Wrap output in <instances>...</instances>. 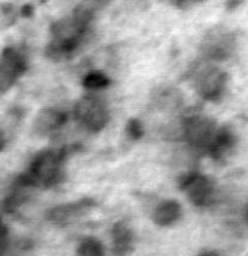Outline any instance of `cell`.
<instances>
[{
	"mask_svg": "<svg viewBox=\"0 0 248 256\" xmlns=\"http://www.w3.org/2000/svg\"><path fill=\"white\" fill-rule=\"evenodd\" d=\"M93 20V12L87 6H80L72 16L55 22L52 28V44L49 52L53 56L70 55L84 40Z\"/></svg>",
	"mask_w": 248,
	"mask_h": 256,
	"instance_id": "cell-1",
	"label": "cell"
},
{
	"mask_svg": "<svg viewBox=\"0 0 248 256\" xmlns=\"http://www.w3.org/2000/svg\"><path fill=\"white\" fill-rule=\"evenodd\" d=\"M8 248V230L4 222L0 220V256H4Z\"/></svg>",
	"mask_w": 248,
	"mask_h": 256,
	"instance_id": "cell-16",
	"label": "cell"
},
{
	"mask_svg": "<svg viewBox=\"0 0 248 256\" xmlns=\"http://www.w3.org/2000/svg\"><path fill=\"white\" fill-rule=\"evenodd\" d=\"M180 189L193 205L208 206L214 198V182L200 172H189L180 179Z\"/></svg>",
	"mask_w": 248,
	"mask_h": 256,
	"instance_id": "cell-6",
	"label": "cell"
},
{
	"mask_svg": "<svg viewBox=\"0 0 248 256\" xmlns=\"http://www.w3.org/2000/svg\"><path fill=\"white\" fill-rule=\"evenodd\" d=\"M227 84V75L214 65L200 68L194 75V88L202 99L214 102L222 96Z\"/></svg>",
	"mask_w": 248,
	"mask_h": 256,
	"instance_id": "cell-5",
	"label": "cell"
},
{
	"mask_svg": "<svg viewBox=\"0 0 248 256\" xmlns=\"http://www.w3.org/2000/svg\"><path fill=\"white\" fill-rule=\"evenodd\" d=\"M3 145H4V140H3L2 135H0V149H2V148H3Z\"/></svg>",
	"mask_w": 248,
	"mask_h": 256,
	"instance_id": "cell-19",
	"label": "cell"
},
{
	"mask_svg": "<svg viewBox=\"0 0 248 256\" xmlns=\"http://www.w3.org/2000/svg\"><path fill=\"white\" fill-rule=\"evenodd\" d=\"M74 118L84 129L98 132L107 126L109 122V110L99 96L93 94L84 95L74 106Z\"/></svg>",
	"mask_w": 248,
	"mask_h": 256,
	"instance_id": "cell-4",
	"label": "cell"
},
{
	"mask_svg": "<svg viewBox=\"0 0 248 256\" xmlns=\"http://www.w3.org/2000/svg\"><path fill=\"white\" fill-rule=\"evenodd\" d=\"M245 220H247V222H248V205H247V208H245Z\"/></svg>",
	"mask_w": 248,
	"mask_h": 256,
	"instance_id": "cell-20",
	"label": "cell"
},
{
	"mask_svg": "<svg viewBox=\"0 0 248 256\" xmlns=\"http://www.w3.org/2000/svg\"><path fill=\"white\" fill-rule=\"evenodd\" d=\"M128 132H129L130 136L138 139V138L142 136L143 134L142 125H140V122H137V120H132V122H129V125H128Z\"/></svg>",
	"mask_w": 248,
	"mask_h": 256,
	"instance_id": "cell-17",
	"label": "cell"
},
{
	"mask_svg": "<svg viewBox=\"0 0 248 256\" xmlns=\"http://www.w3.org/2000/svg\"><path fill=\"white\" fill-rule=\"evenodd\" d=\"M77 254L78 256H105V252L99 240L88 236L79 242Z\"/></svg>",
	"mask_w": 248,
	"mask_h": 256,
	"instance_id": "cell-14",
	"label": "cell"
},
{
	"mask_svg": "<svg viewBox=\"0 0 248 256\" xmlns=\"http://www.w3.org/2000/svg\"><path fill=\"white\" fill-rule=\"evenodd\" d=\"M217 125L210 118L199 112H193L183 119L180 134L189 148L207 154V150L217 132Z\"/></svg>",
	"mask_w": 248,
	"mask_h": 256,
	"instance_id": "cell-3",
	"label": "cell"
},
{
	"mask_svg": "<svg viewBox=\"0 0 248 256\" xmlns=\"http://www.w3.org/2000/svg\"><path fill=\"white\" fill-rule=\"evenodd\" d=\"M27 70V58L17 48H7L0 56V92L10 89Z\"/></svg>",
	"mask_w": 248,
	"mask_h": 256,
	"instance_id": "cell-7",
	"label": "cell"
},
{
	"mask_svg": "<svg viewBox=\"0 0 248 256\" xmlns=\"http://www.w3.org/2000/svg\"><path fill=\"white\" fill-rule=\"evenodd\" d=\"M198 256H219V255L215 254V252H202V254H199Z\"/></svg>",
	"mask_w": 248,
	"mask_h": 256,
	"instance_id": "cell-18",
	"label": "cell"
},
{
	"mask_svg": "<svg viewBox=\"0 0 248 256\" xmlns=\"http://www.w3.org/2000/svg\"><path fill=\"white\" fill-rule=\"evenodd\" d=\"M234 135L227 128H218L215 132L214 138L210 142L209 148L207 150V154L210 155L213 159H223L229 154L230 150L234 146Z\"/></svg>",
	"mask_w": 248,
	"mask_h": 256,
	"instance_id": "cell-11",
	"label": "cell"
},
{
	"mask_svg": "<svg viewBox=\"0 0 248 256\" xmlns=\"http://www.w3.org/2000/svg\"><path fill=\"white\" fill-rule=\"evenodd\" d=\"M134 248V235L123 222L115 224L112 230V252L115 256H127Z\"/></svg>",
	"mask_w": 248,
	"mask_h": 256,
	"instance_id": "cell-10",
	"label": "cell"
},
{
	"mask_svg": "<svg viewBox=\"0 0 248 256\" xmlns=\"http://www.w3.org/2000/svg\"><path fill=\"white\" fill-rule=\"evenodd\" d=\"M182 216V206L175 200H164L159 202L153 210L152 219L158 226H170L175 224Z\"/></svg>",
	"mask_w": 248,
	"mask_h": 256,
	"instance_id": "cell-9",
	"label": "cell"
},
{
	"mask_svg": "<svg viewBox=\"0 0 248 256\" xmlns=\"http://www.w3.org/2000/svg\"><path fill=\"white\" fill-rule=\"evenodd\" d=\"M64 152L45 150L33 159L27 174L20 179L30 188H52L62 179Z\"/></svg>",
	"mask_w": 248,
	"mask_h": 256,
	"instance_id": "cell-2",
	"label": "cell"
},
{
	"mask_svg": "<svg viewBox=\"0 0 248 256\" xmlns=\"http://www.w3.org/2000/svg\"><path fill=\"white\" fill-rule=\"evenodd\" d=\"M110 84L109 78L100 72H92L87 74L83 79V86L88 90H100Z\"/></svg>",
	"mask_w": 248,
	"mask_h": 256,
	"instance_id": "cell-15",
	"label": "cell"
},
{
	"mask_svg": "<svg viewBox=\"0 0 248 256\" xmlns=\"http://www.w3.org/2000/svg\"><path fill=\"white\" fill-rule=\"evenodd\" d=\"M84 202H77V204L60 205V206L54 208L49 212V219L55 224H67V222L75 219L84 210Z\"/></svg>",
	"mask_w": 248,
	"mask_h": 256,
	"instance_id": "cell-12",
	"label": "cell"
},
{
	"mask_svg": "<svg viewBox=\"0 0 248 256\" xmlns=\"http://www.w3.org/2000/svg\"><path fill=\"white\" fill-rule=\"evenodd\" d=\"M229 39L224 35H215V36L208 38L204 45V54L208 59H223L228 54L230 49Z\"/></svg>",
	"mask_w": 248,
	"mask_h": 256,
	"instance_id": "cell-13",
	"label": "cell"
},
{
	"mask_svg": "<svg viewBox=\"0 0 248 256\" xmlns=\"http://www.w3.org/2000/svg\"><path fill=\"white\" fill-rule=\"evenodd\" d=\"M67 114L57 109H43L37 115L34 122V130L40 136H48L59 130L67 122Z\"/></svg>",
	"mask_w": 248,
	"mask_h": 256,
	"instance_id": "cell-8",
	"label": "cell"
}]
</instances>
